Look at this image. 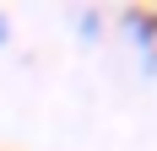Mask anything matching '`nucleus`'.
<instances>
[{
  "instance_id": "f03ea898",
  "label": "nucleus",
  "mask_w": 157,
  "mask_h": 151,
  "mask_svg": "<svg viewBox=\"0 0 157 151\" xmlns=\"http://www.w3.org/2000/svg\"><path fill=\"white\" fill-rule=\"evenodd\" d=\"M11 38H16V22L6 11H0V54H6V49H11Z\"/></svg>"
},
{
  "instance_id": "f257e3e1",
  "label": "nucleus",
  "mask_w": 157,
  "mask_h": 151,
  "mask_svg": "<svg viewBox=\"0 0 157 151\" xmlns=\"http://www.w3.org/2000/svg\"><path fill=\"white\" fill-rule=\"evenodd\" d=\"M71 27H76V38H81V43H103L109 16H103V11H92V6H81V11L71 16Z\"/></svg>"
}]
</instances>
